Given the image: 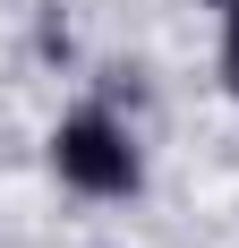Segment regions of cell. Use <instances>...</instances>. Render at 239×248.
<instances>
[{
	"label": "cell",
	"instance_id": "obj_2",
	"mask_svg": "<svg viewBox=\"0 0 239 248\" xmlns=\"http://www.w3.org/2000/svg\"><path fill=\"white\" fill-rule=\"evenodd\" d=\"M222 17H231V26H222V86H231V94H239V0H231V9H222Z\"/></svg>",
	"mask_w": 239,
	"mask_h": 248
},
{
	"label": "cell",
	"instance_id": "obj_3",
	"mask_svg": "<svg viewBox=\"0 0 239 248\" xmlns=\"http://www.w3.org/2000/svg\"><path fill=\"white\" fill-rule=\"evenodd\" d=\"M214 9H231V0H214Z\"/></svg>",
	"mask_w": 239,
	"mask_h": 248
},
{
	"label": "cell",
	"instance_id": "obj_1",
	"mask_svg": "<svg viewBox=\"0 0 239 248\" xmlns=\"http://www.w3.org/2000/svg\"><path fill=\"white\" fill-rule=\"evenodd\" d=\"M51 171L69 180L77 197H137L145 154H137V137L111 111H69V120L51 128Z\"/></svg>",
	"mask_w": 239,
	"mask_h": 248
}]
</instances>
